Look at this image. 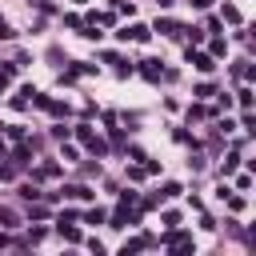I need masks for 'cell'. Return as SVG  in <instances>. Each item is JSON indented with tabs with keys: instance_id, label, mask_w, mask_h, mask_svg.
<instances>
[{
	"instance_id": "obj_1",
	"label": "cell",
	"mask_w": 256,
	"mask_h": 256,
	"mask_svg": "<svg viewBox=\"0 0 256 256\" xmlns=\"http://www.w3.org/2000/svg\"><path fill=\"white\" fill-rule=\"evenodd\" d=\"M120 36H124V40H128V36H132V40H148V28H144V24H132V28H124Z\"/></svg>"
},
{
	"instance_id": "obj_2",
	"label": "cell",
	"mask_w": 256,
	"mask_h": 256,
	"mask_svg": "<svg viewBox=\"0 0 256 256\" xmlns=\"http://www.w3.org/2000/svg\"><path fill=\"white\" fill-rule=\"evenodd\" d=\"M64 196H72V200H88V196H92V188H84V184H72V188H64Z\"/></svg>"
},
{
	"instance_id": "obj_3",
	"label": "cell",
	"mask_w": 256,
	"mask_h": 256,
	"mask_svg": "<svg viewBox=\"0 0 256 256\" xmlns=\"http://www.w3.org/2000/svg\"><path fill=\"white\" fill-rule=\"evenodd\" d=\"M188 60H192V64H196V68H200V72H212V68H216V64H212V60H208V56H200V52H196V56H188Z\"/></svg>"
},
{
	"instance_id": "obj_4",
	"label": "cell",
	"mask_w": 256,
	"mask_h": 256,
	"mask_svg": "<svg viewBox=\"0 0 256 256\" xmlns=\"http://www.w3.org/2000/svg\"><path fill=\"white\" fill-rule=\"evenodd\" d=\"M144 76H148V80H156V76H160V68H156V60H144Z\"/></svg>"
},
{
	"instance_id": "obj_5",
	"label": "cell",
	"mask_w": 256,
	"mask_h": 256,
	"mask_svg": "<svg viewBox=\"0 0 256 256\" xmlns=\"http://www.w3.org/2000/svg\"><path fill=\"white\" fill-rule=\"evenodd\" d=\"M0 220H4V224H16V212H12V208H0Z\"/></svg>"
},
{
	"instance_id": "obj_6",
	"label": "cell",
	"mask_w": 256,
	"mask_h": 256,
	"mask_svg": "<svg viewBox=\"0 0 256 256\" xmlns=\"http://www.w3.org/2000/svg\"><path fill=\"white\" fill-rule=\"evenodd\" d=\"M156 4H160V8H172V4H176V0H156Z\"/></svg>"
},
{
	"instance_id": "obj_7",
	"label": "cell",
	"mask_w": 256,
	"mask_h": 256,
	"mask_svg": "<svg viewBox=\"0 0 256 256\" xmlns=\"http://www.w3.org/2000/svg\"><path fill=\"white\" fill-rule=\"evenodd\" d=\"M8 244H12V240H8V236H4V232H0V248H8Z\"/></svg>"
}]
</instances>
